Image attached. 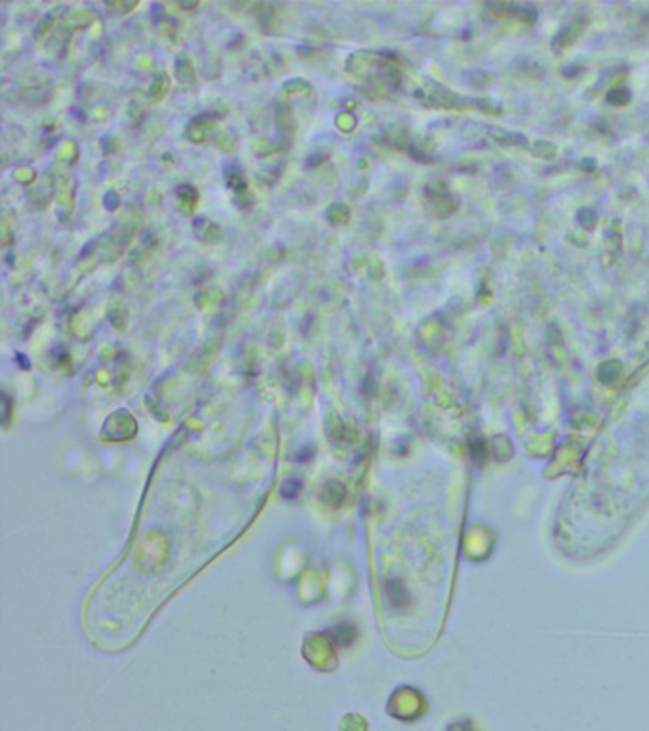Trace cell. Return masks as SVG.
Returning <instances> with one entry per match:
<instances>
[{
  "mask_svg": "<svg viewBox=\"0 0 649 731\" xmlns=\"http://www.w3.org/2000/svg\"><path fill=\"white\" fill-rule=\"evenodd\" d=\"M423 711H425V703L417 693L398 695V697H394L393 703H391V712H393L394 718H400V720H408V722L417 720V718H421Z\"/></svg>",
  "mask_w": 649,
  "mask_h": 731,
  "instance_id": "6da1fadb",
  "label": "cell"
}]
</instances>
